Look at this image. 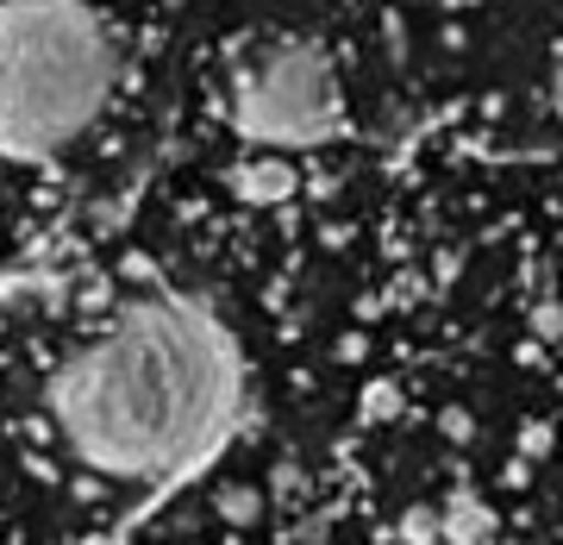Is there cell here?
<instances>
[{
	"label": "cell",
	"instance_id": "1",
	"mask_svg": "<svg viewBox=\"0 0 563 545\" xmlns=\"http://www.w3.org/2000/svg\"><path fill=\"white\" fill-rule=\"evenodd\" d=\"M239 345L201 302L144 295L95 345L51 370V421L81 465L163 483L201 458L239 414Z\"/></svg>",
	"mask_w": 563,
	"mask_h": 545
},
{
	"label": "cell",
	"instance_id": "2",
	"mask_svg": "<svg viewBox=\"0 0 563 545\" xmlns=\"http://www.w3.org/2000/svg\"><path fill=\"white\" fill-rule=\"evenodd\" d=\"M120 44L88 0H0V157H51L101 120Z\"/></svg>",
	"mask_w": 563,
	"mask_h": 545
},
{
	"label": "cell",
	"instance_id": "3",
	"mask_svg": "<svg viewBox=\"0 0 563 545\" xmlns=\"http://www.w3.org/2000/svg\"><path fill=\"white\" fill-rule=\"evenodd\" d=\"M232 126L257 151H313L344 126L339 69L320 44H276L263 63H251L232 95Z\"/></svg>",
	"mask_w": 563,
	"mask_h": 545
},
{
	"label": "cell",
	"instance_id": "4",
	"mask_svg": "<svg viewBox=\"0 0 563 545\" xmlns=\"http://www.w3.org/2000/svg\"><path fill=\"white\" fill-rule=\"evenodd\" d=\"M232 195L251 207H282V201H295V188H301V170L282 157V151H251V157L232 163Z\"/></svg>",
	"mask_w": 563,
	"mask_h": 545
},
{
	"label": "cell",
	"instance_id": "5",
	"mask_svg": "<svg viewBox=\"0 0 563 545\" xmlns=\"http://www.w3.org/2000/svg\"><path fill=\"white\" fill-rule=\"evenodd\" d=\"M501 533V521H495V508L476 502V495H451V502L439 508V545H488Z\"/></svg>",
	"mask_w": 563,
	"mask_h": 545
},
{
	"label": "cell",
	"instance_id": "6",
	"mask_svg": "<svg viewBox=\"0 0 563 545\" xmlns=\"http://www.w3.org/2000/svg\"><path fill=\"white\" fill-rule=\"evenodd\" d=\"M213 514H220L225 526H257L263 521V495L251 483H225L220 495H213Z\"/></svg>",
	"mask_w": 563,
	"mask_h": 545
},
{
	"label": "cell",
	"instance_id": "7",
	"mask_svg": "<svg viewBox=\"0 0 563 545\" xmlns=\"http://www.w3.org/2000/svg\"><path fill=\"white\" fill-rule=\"evenodd\" d=\"M401 545H439V508H407L401 514Z\"/></svg>",
	"mask_w": 563,
	"mask_h": 545
},
{
	"label": "cell",
	"instance_id": "8",
	"mask_svg": "<svg viewBox=\"0 0 563 545\" xmlns=\"http://www.w3.org/2000/svg\"><path fill=\"white\" fill-rule=\"evenodd\" d=\"M363 407H369V414H395V389H388V383H376L369 395H363Z\"/></svg>",
	"mask_w": 563,
	"mask_h": 545
},
{
	"label": "cell",
	"instance_id": "9",
	"mask_svg": "<svg viewBox=\"0 0 563 545\" xmlns=\"http://www.w3.org/2000/svg\"><path fill=\"white\" fill-rule=\"evenodd\" d=\"M539 333H544V339H558V307H551V302L539 307Z\"/></svg>",
	"mask_w": 563,
	"mask_h": 545
},
{
	"label": "cell",
	"instance_id": "10",
	"mask_svg": "<svg viewBox=\"0 0 563 545\" xmlns=\"http://www.w3.org/2000/svg\"><path fill=\"white\" fill-rule=\"evenodd\" d=\"M444 433H451V439H463V433H470V414H457V407H451V414H444Z\"/></svg>",
	"mask_w": 563,
	"mask_h": 545
},
{
	"label": "cell",
	"instance_id": "11",
	"mask_svg": "<svg viewBox=\"0 0 563 545\" xmlns=\"http://www.w3.org/2000/svg\"><path fill=\"white\" fill-rule=\"evenodd\" d=\"M488 545H501V539H488Z\"/></svg>",
	"mask_w": 563,
	"mask_h": 545
}]
</instances>
